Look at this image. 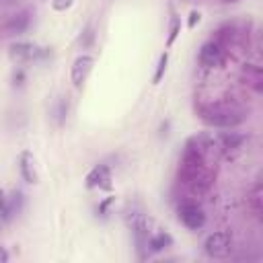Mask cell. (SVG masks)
I'll use <instances>...</instances> for the list:
<instances>
[{
    "label": "cell",
    "mask_w": 263,
    "mask_h": 263,
    "mask_svg": "<svg viewBox=\"0 0 263 263\" xmlns=\"http://www.w3.org/2000/svg\"><path fill=\"white\" fill-rule=\"evenodd\" d=\"M0 2H4V4H12V2H16V0H0Z\"/></svg>",
    "instance_id": "24"
},
{
    "label": "cell",
    "mask_w": 263,
    "mask_h": 263,
    "mask_svg": "<svg viewBox=\"0 0 263 263\" xmlns=\"http://www.w3.org/2000/svg\"><path fill=\"white\" fill-rule=\"evenodd\" d=\"M199 117L214 127H234L245 121V111L232 103H210L199 109Z\"/></svg>",
    "instance_id": "2"
},
{
    "label": "cell",
    "mask_w": 263,
    "mask_h": 263,
    "mask_svg": "<svg viewBox=\"0 0 263 263\" xmlns=\"http://www.w3.org/2000/svg\"><path fill=\"white\" fill-rule=\"evenodd\" d=\"M18 171H21V177L25 183L29 185H35L39 181V175H37V164H35V156L29 152V150H23L18 154Z\"/></svg>",
    "instance_id": "11"
},
{
    "label": "cell",
    "mask_w": 263,
    "mask_h": 263,
    "mask_svg": "<svg viewBox=\"0 0 263 263\" xmlns=\"http://www.w3.org/2000/svg\"><path fill=\"white\" fill-rule=\"evenodd\" d=\"M92 66H95V58L92 55H78L74 62H72V68H70V80L74 84V88H82L88 74L92 72Z\"/></svg>",
    "instance_id": "7"
},
{
    "label": "cell",
    "mask_w": 263,
    "mask_h": 263,
    "mask_svg": "<svg viewBox=\"0 0 263 263\" xmlns=\"http://www.w3.org/2000/svg\"><path fill=\"white\" fill-rule=\"evenodd\" d=\"M166 64H168V53L164 51V53L158 58V66H156V72H154V76H152V84H158V82L162 80V76H164V72H166Z\"/></svg>",
    "instance_id": "15"
},
{
    "label": "cell",
    "mask_w": 263,
    "mask_h": 263,
    "mask_svg": "<svg viewBox=\"0 0 263 263\" xmlns=\"http://www.w3.org/2000/svg\"><path fill=\"white\" fill-rule=\"evenodd\" d=\"M199 16H201V14H199L197 10H191V12H189V21H187V27H189V29H193V27H195V23H199Z\"/></svg>",
    "instance_id": "20"
},
{
    "label": "cell",
    "mask_w": 263,
    "mask_h": 263,
    "mask_svg": "<svg viewBox=\"0 0 263 263\" xmlns=\"http://www.w3.org/2000/svg\"><path fill=\"white\" fill-rule=\"evenodd\" d=\"M66 115H68V103L64 99H60L58 101V107H55V119H58V123H64Z\"/></svg>",
    "instance_id": "17"
},
{
    "label": "cell",
    "mask_w": 263,
    "mask_h": 263,
    "mask_svg": "<svg viewBox=\"0 0 263 263\" xmlns=\"http://www.w3.org/2000/svg\"><path fill=\"white\" fill-rule=\"evenodd\" d=\"M12 80H14V84H23V80H25V72H23V68H18L14 74H12Z\"/></svg>",
    "instance_id": "21"
},
{
    "label": "cell",
    "mask_w": 263,
    "mask_h": 263,
    "mask_svg": "<svg viewBox=\"0 0 263 263\" xmlns=\"http://www.w3.org/2000/svg\"><path fill=\"white\" fill-rule=\"evenodd\" d=\"M179 181L195 195L205 193L214 181V171L208 166L203 144L197 138L189 140L185 146L181 166H179Z\"/></svg>",
    "instance_id": "1"
},
{
    "label": "cell",
    "mask_w": 263,
    "mask_h": 263,
    "mask_svg": "<svg viewBox=\"0 0 263 263\" xmlns=\"http://www.w3.org/2000/svg\"><path fill=\"white\" fill-rule=\"evenodd\" d=\"M171 245H173V236L166 230H156V232H150V236H148V251L150 253H160V251L168 249Z\"/></svg>",
    "instance_id": "12"
},
{
    "label": "cell",
    "mask_w": 263,
    "mask_h": 263,
    "mask_svg": "<svg viewBox=\"0 0 263 263\" xmlns=\"http://www.w3.org/2000/svg\"><path fill=\"white\" fill-rule=\"evenodd\" d=\"M84 185H86V189H105V191H109L111 189V168H109V164H105V162L95 164L86 173Z\"/></svg>",
    "instance_id": "8"
},
{
    "label": "cell",
    "mask_w": 263,
    "mask_h": 263,
    "mask_svg": "<svg viewBox=\"0 0 263 263\" xmlns=\"http://www.w3.org/2000/svg\"><path fill=\"white\" fill-rule=\"evenodd\" d=\"M218 142H220V150H238L240 144L245 142V136L236 132H224L218 136Z\"/></svg>",
    "instance_id": "14"
},
{
    "label": "cell",
    "mask_w": 263,
    "mask_h": 263,
    "mask_svg": "<svg viewBox=\"0 0 263 263\" xmlns=\"http://www.w3.org/2000/svg\"><path fill=\"white\" fill-rule=\"evenodd\" d=\"M259 195H261V187L257 185L255 191H253V195H251V203H253V210H255L257 216H259V212H261V208H259V199H261V197H259Z\"/></svg>",
    "instance_id": "19"
},
{
    "label": "cell",
    "mask_w": 263,
    "mask_h": 263,
    "mask_svg": "<svg viewBox=\"0 0 263 263\" xmlns=\"http://www.w3.org/2000/svg\"><path fill=\"white\" fill-rule=\"evenodd\" d=\"M177 212H179L181 224L185 228H189V230H199L205 224V212L195 201H183Z\"/></svg>",
    "instance_id": "6"
},
{
    "label": "cell",
    "mask_w": 263,
    "mask_h": 263,
    "mask_svg": "<svg viewBox=\"0 0 263 263\" xmlns=\"http://www.w3.org/2000/svg\"><path fill=\"white\" fill-rule=\"evenodd\" d=\"M6 261H8V251L0 245V263H6Z\"/></svg>",
    "instance_id": "22"
},
{
    "label": "cell",
    "mask_w": 263,
    "mask_h": 263,
    "mask_svg": "<svg viewBox=\"0 0 263 263\" xmlns=\"http://www.w3.org/2000/svg\"><path fill=\"white\" fill-rule=\"evenodd\" d=\"M29 25H31V14L27 10H21V12L10 14L2 23V31H4V35H21L29 29Z\"/></svg>",
    "instance_id": "10"
},
{
    "label": "cell",
    "mask_w": 263,
    "mask_h": 263,
    "mask_svg": "<svg viewBox=\"0 0 263 263\" xmlns=\"http://www.w3.org/2000/svg\"><path fill=\"white\" fill-rule=\"evenodd\" d=\"M4 199H6V195H4V189L0 187V208L4 205Z\"/></svg>",
    "instance_id": "23"
},
{
    "label": "cell",
    "mask_w": 263,
    "mask_h": 263,
    "mask_svg": "<svg viewBox=\"0 0 263 263\" xmlns=\"http://www.w3.org/2000/svg\"><path fill=\"white\" fill-rule=\"evenodd\" d=\"M72 4H74V0H51V8H53V10H58V12L68 10Z\"/></svg>",
    "instance_id": "18"
},
{
    "label": "cell",
    "mask_w": 263,
    "mask_h": 263,
    "mask_svg": "<svg viewBox=\"0 0 263 263\" xmlns=\"http://www.w3.org/2000/svg\"><path fill=\"white\" fill-rule=\"evenodd\" d=\"M47 55V49L43 47H37L35 43H29V41H18V43H12L8 47V58L16 64H23V62H33V60H41Z\"/></svg>",
    "instance_id": "5"
},
{
    "label": "cell",
    "mask_w": 263,
    "mask_h": 263,
    "mask_svg": "<svg viewBox=\"0 0 263 263\" xmlns=\"http://www.w3.org/2000/svg\"><path fill=\"white\" fill-rule=\"evenodd\" d=\"M203 251L212 259H226L230 255V251H232V236L228 232H224V230L212 232L203 240Z\"/></svg>",
    "instance_id": "4"
},
{
    "label": "cell",
    "mask_w": 263,
    "mask_h": 263,
    "mask_svg": "<svg viewBox=\"0 0 263 263\" xmlns=\"http://www.w3.org/2000/svg\"><path fill=\"white\" fill-rule=\"evenodd\" d=\"M224 62V45L220 41H208L199 49V64L205 68H216Z\"/></svg>",
    "instance_id": "9"
},
{
    "label": "cell",
    "mask_w": 263,
    "mask_h": 263,
    "mask_svg": "<svg viewBox=\"0 0 263 263\" xmlns=\"http://www.w3.org/2000/svg\"><path fill=\"white\" fill-rule=\"evenodd\" d=\"M181 33V21H179V16H173L171 18V25H168V39H166V47H171L173 43H175V39H177V35Z\"/></svg>",
    "instance_id": "16"
},
{
    "label": "cell",
    "mask_w": 263,
    "mask_h": 263,
    "mask_svg": "<svg viewBox=\"0 0 263 263\" xmlns=\"http://www.w3.org/2000/svg\"><path fill=\"white\" fill-rule=\"evenodd\" d=\"M127 224H129V228H132V234H134V240H136L138 255H140V259H144V257H146V255H144V251H148L150 220H148L142 212L134 210V212H129V216H127Z\"/></svg>",
    "instance_id": "3"
},
{
    "label": "cell",
    "mask_w": 263,
    "mask_h": 263,
    "mask_svg": "<svg viewBox=\"0 0 263 263\" xmlns=\"http://www.w3.org/2000/svg\"><path fill=\"white\" fill-rule=\"evenodd\" d=\"M21 205H23V195H21V191H12L10 197L4 199V205L0 208L2 220H10L12 216H16L18 210H21Z\"/></svg>",
    "instance_id": "13"
}]
</instances>
